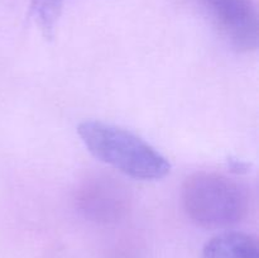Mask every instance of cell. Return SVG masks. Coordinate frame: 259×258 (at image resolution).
Segmentation results:
<instances>
[{"label":"cell","mask_w":259,"mask_h":258,"mask_svg":"<svg viewBox=\"0 0 259 258\" xmlns=\"http://www.w3.org/2000/svg\"><path fill=\"white\" fill-rule=\"evenodd\" d=\"M77 133L91 154L125 176L154 181L171 171L168 159L141 137L100 120L78 124Z\"/></svg>","instance_id":"6da1fadb"},{"label":"cell","mask_w":259,"mask_h":258,"mask_svg":"<svg viewBox=\"0 0 259 258\" xmlns=\"http://www.w3.org/2000/svg\"><path fill=\"white\" fill-rule=\"evenodd\" d=\"M182 206L195 224L209 229L227 228L244 219L248 195L235 180L217 172H196L187 177Z\"/></svg>","instance_id":"7a4b0ae2"},{"label":"cell","mask_w":259,"mask_h":258,"mask_svg":"<svg viewBox=\"0 0 259 258\" xmlns=\"http://www.w3.org/2000/svg\"><path fill=\"white\" fill-rule=\"evenodd\" d=\"M234 50L250 52L259 40L258 14L252 0H196Z\"/></svg>","instance_id":"3957f363"},{"label":"cell","mask_w":259,"mask_h":258,"mask_svg":"<svg viewBox=\"0 0 259 258\" xmlns=\"http://www.w3.org/2000/svg\"><path fill=\"white\" fill-rule=\"evenodd\" d=\"M76 206L91 222L115 223L128 212V191L111 177H90L81 184L76 192Z\"/></svg>","instance_id":"277c9868"},{"label":"cell","mask_w":259,"mask_h":258,"mask_svg":"<svg viewBox=\"0 0 259 258\" xmlns=\"http://www.w3.org/2000/svg\"><path fill=\"white\" fill-rule=\"evenodd\" d=\"M202 258H259L258 242L245 233H222L205 244Z\"/></svg>","instance_id":"5b68a950"},{"label":"cell","mask_w":259,"mask_h":258,"mask_svg":"<svg viewBox=\"0 0 259 258\" xmlns=\"http://www.w3.org/2000/svg\"><path fill=\"white\" fill-rule=\"evenodd\" d=\"M65 0H32L29 17L34 20L40 33L47 40H52L56 35L58 20L62 14Z\"/></svg>","instance_id":"8992f818"}]
</instances>
